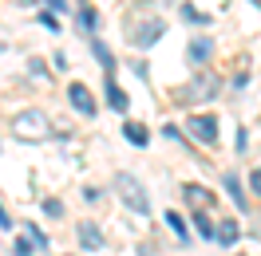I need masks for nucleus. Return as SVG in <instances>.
<instances>
[{"label": "nucleus", "instance_id": "f257e3e1", "mask_svg": "<svg viewBox=\"0 0 261 256\" xmlns=\"http://www.w3.org/2000/svg\"><path fill=\"white\" fill-rule=\"evenodd\" d=\"M12 134L16 138H24V142H32V138H48L51 130H48V118L40 111H24L12 118Z\"/></svg>", "mask_w": 261, "mask_h": 256}, {"label": "nucleus", "instance_id": "f03ea898", "mask_svg": "<svg viewBox=\"0 0 261 256\" xmlns=\"http://www.w3.org/2000/svg\"><path fill=\"white\" fill-rule=\"evenodd\" d=\"M115 185H119V193H123V201H127V205L135 209V213H139V217H143V213H147V209H150V201H147V193H143V185H139V181H135V177H127V174H119V177H115Z\"/></svg>", "mask_w": 261, "mask_h": 256}, {"label": "nucleus", "instance_id": "7ed1b4c3", "mask_svg": "<svg viewBox=\"0 0 261 256\" xmlns=\"http://www.w3.org/2000/svg\"><path fill=\"white\" fill-rule=\"evenodd\" d=\"M218 122H214L210 114H198V118H190V134L194 138H202V142H218Z\"/></svg>", "mask_w": 261, "mask_h": 256}, {"label": "nucleus", "instance_id": "20e7f679", "mask_svg": "<svg viewBox=\"0 0 261 256\" xmlns=\"http://www.w3.org/2000/svg\"><path fill=\"white\" fill-rule=\"evenodd\" d=\"M67 95H71V107H75L80 114H95V99H91V91H87L83 83H75Z\"/></svg>", "mask_w": 261, "mask_h": 256}, {"label": "nucleus", "instance_id": "39448f33", "mask_svg": "<svg viewBox=\"0 0 261 256\" xmlns=\"http://www.w3.org/2000/svg\"><path fill=\"white\" fill-rule=\"evenodd\" d=\"M159 36H163V24H159V20H150V24H143L139 32L130 36V44H135V48H150Z\"/></svg>", "mask_w": 261, "mask_h": 256}, {"label": "nucleus", "instance_id": "423d86ee", "mask_svg": "<svg viewBox=\"0 0 261 256\" xmlns=\"http://www.w3.org/2000/svg\"><path fill=\"white\" fill-rule=\"evenodd\" d=\"M80 240L91 248V252H95V248H103V237H99V229H95L91 221H80Z\"/></svg>", "mask_w": 261, "mask_h": 256}, {"label": "nucleus", "instance_id": "0eeeda50", "mask_svg": "<svg viewBox=\"0 0 261 256\" xmlns=\"http://www.w3.org/2000/svg\"><path fill=\"white\" fill-rule=\"evenodd\" d=\"M214 237H218V244H233V240H238V225L233 221H222V229H218V233H214Z\"/></svg>", "mask_w": 261, "mask_h": 256}, {"label": "nucleus", "instance_id": "6e6552de", "mask_svg": "<svg viewBox=\"0 0 261 256\" xmlns=\"http://www.w3.org/2000/svg\"><path fill=\"white\" fill-rule=\"evenodd\" d=\"M226 189H229V197L238 201V209H249V201H245V193H242V185H238V177H233V174H226Z\"/></svg>", "mask_w": 261, "mask_h": 256}, {"label": "nucleus", "instance_id": "1a4fd4ad", "mask_svg": "<svg viewBox=\"0 0 261 256\" xmlns=\"http://www.w3.org/2000/svg\"><path fill=\"white\" fill-rule=\"evenodd\" d=\"M186 201H190V205H198V209H202V205H210L214 197H210V193H206V189H202V185H190V189H186Z\"/></svg>", "mask_w": 261, "mask_h": 256}, {"label": "nucleus", "instance_id": "9d476101", "mask_svg": "<svg viewBox=\"0 0 261 256\" xmlns=\"http://www.w3.org/2000/svg\"><path fill=\"white\" fill-rule=\"evenodd\" d=\"M107 103H111L115 111H127V95H123L115 83H107Z\"/></svg>", "mask_w": 261, "mask_h": 256}, {"label": "nucleus", "instance_id": "9b49d317", "mask_svg": "<svg viewBox=\"0 0 261 256\" xmlns=\"http://www.w3.org/2000/svg\"><path fill=\"white\" fill-rule=\"evenodd\" d=\"M206 55H210V40H194V44H190V59H194V63H202Z\"/></svg>", "mask_w": 261, "mask_h": 256}, {"label": "nucleus", "instance_id": "f8f14e48", "mask_svg": "<svg viewBox=\"0 0 261 256\" xmlns=\"http://www.w3.org/2000/svg\"><path fill=\"white\" fill-rule=\"evenodd\" d=\"M127 142H135V146H147V130L139 126V122H127Z\"/></svg>", "mask_w": 261, "mask_h": 256}, {"label": "nucleus", "instance_id": "ddd939ff", "mask_svg": "<svg viewBox=\"0 0 261 256\" xmlns=\"http://www.w3.org/2000/svg\"><path fill=\"white\" fill-rule=\"evenodd\" d=\"M210 91H214V79H198L194 87H190V95H194V99H210Z\"/></svg>", "mask_w": 261, "mask_h": 256}, {"label": "nucleus", "instance_id": "4468645a", "mask_svg": "<svg viewBox=\"0 0 261 256\" xmlns=\"http://www.w3.org/2000/svg\"><path fill=\"white\" fill-rule=\"evenodd\" d=\"M166 221H170V229H174V233H178V237L186 240V221H182L178 213H166Z\"/></svg>", "mask_w": 261, "mask_h": 256}, {"label": "nucleus", "instance_id": "2eb2a0df", "mask_svg": "<svg viewBox=\"0 0 261 256\" xmlns=\"http://www.w3.org/2000/svg\"><path fill=\"white\" fill-rule=\"evenodd\" d=\"M95 59H99V63H103V67H111V51L103 48V44H99V40H95Z\"/></svg>", "mask_w": 261, "mask_h": 256}, {"label": "nucleus", "instance_id": "dca6fc26", "mask_svg": "<svg viewBox=\"0 0 261 256\" xmlns=\"http://www.w3.org/2000/svg\"><path fill=\"white\" fill-rule=\"evenodd\" d=\"M198 221V233H202V237H214V229H210V221H206V217H194Z\"/></svg>", "mask_w": 261, "mask_h": 256}, {"label": "nucleus", "instance_id": "f3484780", "mask_svg": "<svg viewBox=\"0 0 261 256\" xmlns=\"http://www.w3.org/2000/svg\"><path fill=\"white\" fill-rule=\"evenodd\" d=\"M44 209H48L51 217H60V213H64V205H60V201H44Z\"/></svg>", "mask_w": 261, "mask_h": 256}, {"label": "nucleus", "instance_id": "a211bd4d", "mask_svg": "<svg viewBox=\"0 0 261 256\" xmlns=\"http://www.w3.org/2000/svg\"><path fill=\"white\" fill-rule=\"evenodd\" d=\"M28 252H32V244H28V240H20V244H16V256H28Z\"/></svg>", "mask_w": 261, "mask_h": 256}, {"label": "nucleus", "instance_id": "6ab92c4d", "mask_svg": "<svg viewBox=\"0 0 261 256\" xmlns=\"http://www.w3.org/2000/svg\"><path fill=\"white\" fill-rule=\"evenodd\" d=\"M249 185H253V189L261 193V170H253V177H249Z\"/></svg>", "mask_w": 261, "mask_h": 256}, {"label": "nucleus", "instance_id": "aec40b11", "mask_svg": "<svg viewBox=\"0 0 261 256\" xmlns=\"http://www.w3.org/2000/svg\"><path fill=\"white\" fill-rule=\"evenodd\" d=\"M8 225L12 221H8V213H4V205H0V229H8Z\"/></svg>", "mask_w": 261, "mask_h": 256}]
</instances>
